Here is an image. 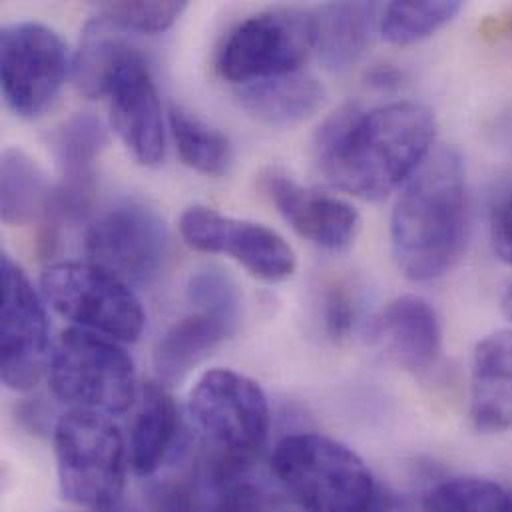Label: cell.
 <instances>
[{"label":"cell","instance_id":"cell-1","mask_svg":"<svg viewBox=\"0 0 512 512\" xmlns=\"http://www.w3.org/2000/svg\"><path fill=\"white\" fill-rule=\"evenodd\" d=\"M435 114L417 102L373 110L343 104L315 132V160L333 186L379 202L407 184L431 156Z\"/></svg>","mask_w":512,"mask_h":512},{"label":"cell","instance_id":"cell-2","mask_svg":"<svg viewBox=\"0 0 512 512\" xmlns=\"http://www.w3.org/2000/svg\"><path fill=\"white\" fill-rule=\"evenodd\" d=\"M469 236L467 172L455 148L431 154L391 216V246L405 277L433 281L455 267Z\"/></svg>","mask_w":512,"mask_h":512},{"label":"cell","instance_id":"cell-3","mask_svg":"<svg viewBox=\"0 0 512 512\" xmlns=\"http://www.w3.org/2000/svg\"><path fill=\"white\" fill-rule=\"evenodd\" d=\"M271 473L305 512H371L377 485L365 461L319 433L285 437L271 455Z\"/></svg>","mask_w":512,"mask_h":512},{"label":"cell","instance_id":"cell-4","mask_svg":"<svg viewBox=\"0 0 512 512\" xmlns=\"http://www.w3.org/2000/svg\"><path fill=\"white\" fill-rule=\"evenodd\" d=\"M62 497L82 509L112 511L126 485L128 449L108 415L70 409L54 427Z\"/></svg>","mask_w":512,"mask_h":512},{"label":"cell","instance_id":"cell-5","mask_svg":"<svg viewBox=\"0 0 512 512\" xmlns=\"http://www.w3.org/2000/svg\"><path fill=\"white\" fill-rule=\"evenodd\" d=\"M48 381L54 397L70 409L122 415L136 401V369L118 341L72 327L56 339Z\"/></svg>","mask_w":512,"mask_h":512},{"label":"cell","instance_id":"cell-6","mask_svg":"<svg viewBox=\"0 0 512 512\" xmlns=\"http://www.w3.org/2000/svg\"><path fill=\"white\" fill-rule=\"evenodd\" d=\"M44 299L80 329L134 343L144 331L146 313L126 281L96 263L60 261L40 277Z\"/></svg>","mask_w":512,"mask_h":512},{"label":"cell","instance_id":"cell-7","mask_svg":"<svg viewBox=\"0 0 512 512\" xmlns=\"http://www.w3.org/2000/svg\"><path fill=\"white\" fill-rule=\"evenodd\" d=\"M317 48L315 14L297 8H273L244 20L226 40L220 74L236 84L299 72Z\"/></svg>","mask_w":512,"mask_h":512},{"label":"cell","instance_id":"cell-8","mask_svg":"<svg viewBox=\"0 0 512 512\" xmlns=\"http://www.w3.org/2000/svg\"><path fill=\"white\" fill-rule=\"evenodd\" d=\"M188 413L220 453L250 457L269 433L271 417L263 389L232 369L204 373L188 397Z\"/></svg>","mask_w":512,"mask_h":512},{"label":"cell","instance_id":"cell-9","mask_svg":"<svg viewBox=\"0 0 512 512\" xmlns=\"http://www.w3.org/2000/svg\"><path fill=\"white\" fill-rule=\"evenodd\" d=\"M68 48L40 22H14L0 32L4 98L22 118H36L56 100L68 74Z\"/></svg>","mask_w":512,"mask_h":512},{"label":"cell","instance_id":"cell-10","mask_svg":"<svg viewBox=\"0 0 512 512\" xmlns=\"http://www.w3.org/2000/svg\"><path fill=\"white\" fill-rule=\"evenodd\" d=\"M86 254L126 283H148L164 265L168 230L154 208L124 200L88 228Z\"/></svg>","mask_w":512,"mask_h":512},{"label":"cell","instance_id":"cell-11","mask_svg":"<svg viewBox=\"0 0 512 512\" xmlns=\"http://www.w3.org/2000/svg\"><path fill=\"white\" fill-rule=\"evenodd\" d=\"M0 281L2 381L12 391H28L40 381L50 361L46 309L28 275L10 256L0 259Z\"/></svg>","mask_w":512,"mask_h":512},{"label":"cell","instance_id":"cell-12","mask_svg":"<svg viewBox=\"0 0 512 512\" xmlns=\"http://www.w3.org/2000/svg\"><path fill=\"white\" fill-rule=\"evenodd\" d=\"M186 244L206 254H228L254 277L279 283L297 269L293 248L263 224L224 216L208 206H192L180 218Z\"/></svg>","mask_w":512,"mask_h":512},{"label":"cell","instance_id":"cell-13","mask_svg":"<svg viewBox=\"0 0 512 512\" xmlns=\"http://www.w3.org/2000/svg\"><path fill=\"white\" fill-rule=\"evenodd\" d=\"M259 186L283 220L313 246L327 252H347L355 244L361 216L345 200L303 188L277 168H267L259 176Z\"/></svg>","mask_w":512,"mask_h":512},{"label":"cell","instance_id":"cell-14","mask_svg":"<svg viewBox=\"0 0 512 512\" xmlns=\"http://www.w3.org/2000/svg\"><path fill=\"white\" fill-rule=\"evenodd\" d=\"M106 96L112 126L126 150L142 166L162 164L166 138L160 98L138 50L120 66Z\"/></svg>","mask_w":512,"mask_h":512},{"label":"cell","instance_id":"cell-15","mask_svg":"<svg viewBox=\"0 0 512 512\" xmlns=\"http://www.w3.org/2000/svg\"><path fill=\"white\" fill-rule=\"evenodd\" d=\"M54 154L62 174L52 192L46 218L54 222L78 220L86 214L94 192V164L108 136L94 114H74L54 134Z\"/></svg>","mask_w":512,"mask_h":512},{"label":"cell","instance_id":"cell-16","mask_svg":"<svg viewBox=\"0 0 512 512\" xmlns=\"http://www.w3.org/2000/svg\"><path fill=\"white\" fill-rule=\"evenodd\" d=\"M373 337L383 351L409 371L431 369L443 351L437 311L417 295L393 299L375 319Z\"/></svg>","mask_w":512,"mask_h":512},{"label":"cell","instance_id":"cell-17","mask_svg":"<svg viewBox=\"0 0 512 512\" xmlns=\"http://www.w3.org/2000/svg\"><path fill=\"white\" fill-rule=\"evenodd\" d=\"M471 421L485 435L512 429V329L493 331L475 347Z\"/></svg>","mask_w":512,"mask_h":512},{"label":"cell","instance_id":"cell-18","mask_svg":"<svg viewBox=\"0 0 512 512\" xmlns=\"http://www.w3.org/2000/svg\"><path fill=\"white\" fill-rule=\"evenodd\" d=\"M238 319L196 309L176 321L158 341L154 367L164 383L182 381L238 329Z\"/></svg>","mask_w":512,"mask_h":512},{"label":"cell","instance_id":"cell-19","mask_svg":"<svg viewBox=\"0 0 512 512\" xmlns=\"http://www.w3.org/2000/svg\"><path fill=\"white\" fill-rule=\"evenodd\" d=\"M180 437V415L174 399L158 383H148L142 393V405L136 415L128 459L130 467L140 477L158 473Z\"/></svg>","mask_w":512,"mask_h":512},{"label":"cell","instance_id":"cell-20","mask_svg":"<svg viewBox=\"0 0 512 512\" xmlns=\"http://www.w3.org/2000/svg\"><path fill=\"white\" fill-rule=\"evenodd\" d=\"M240 102L263 124L293 126L323 106L325 88L315 76L299 70L242 86Z\"/></svg>","mask_w":512,"mask_h":512},{"label":"cell","instance_id":"cell-21","mask_svg":"<svg viewBox=\"0 0 512 512\" xmlns=\"http://www.w3.org/2000/svg\"><path fill=\"white\" fill-rule=\"evenodd\" d=\"M377 10L369 2H335L315 12L317 50L327 68L341 72L363 56L379 28Z\"/></svg>","mask_w":512,"mask_h":512},{"label":"cell","instance_id":"cell-22","mask_svg":"<svg viewBox=\"0 0 512 512\" xmlns=\"http://www.w3.org/2000/svg\"><path fill=\"white\" fill-rule=\"evenodd\" d=\"M134 52L136 48L120 34V28L102 16L90 20L82 30L72 64L78 92L86 98L106 96L116 72Z\"/></svg>","mask_w":512,"mask_h":512},{"label":"cell","instance_id":"cell-23","mask_svg":"<svg viewBox=\"0 0 512 512\" xmlns=\"http://www.w3.org/2000/svg\"><path fill=\"white\" fill-rule=\"evenodd\" d=\"M54 188L26 152L6 148L0 164V216L8 226H26L48 214Z\"/></svg>","mask_w":512,"mask_h":512},{"label":"cell","instance_id":"cell-24","mask_svg":"<svg viewBox=\"0 0 512 512\" xmlns=\"http://www.w3.org/2000/svg\"><path fill=\"white\" fill-rule=\"evenodd\" d=\"M170 126L182 160L204 176H222L232 164V144L226 134L198 118L194 112L172 104Z\"/></svg>","mask_w":512,"mask_h":512},{"label":"cell","instance_id":"cell-25","mask_svg":"<svg viewBox=\"0 0 512 512\" xmlns=\"http://www.w3.org/2000/svg\"><path fill=\"white\" fill-rule=\"evenodd\" d=\"M461 2H391L379 18V32L393 44L407 46L429 38L447 26L459 12Z\"/></svg>","mask_w":512,"mask_h":512},{"label":"cell","instance_id":"cell-26","mask_svg":"<svg viewBox=\"0 0 512 512\" xmlns=\"http://www.w3.org/2000/svg\"><path fill=\"white\" fill-rule=\"evenodd\" d=\"M425 512H512V493L487 479H449L431 489Z\"/></svg>","mask_w":512,"mask_h":512},{"label":"cell","instance_id":"cell-27","mask_svg":"<svg viewBox=\"0 0 512 512\" xmlns=\"http://www.w3.org/2000/svg\"><path fill=\"white\" fill-rule=\"evenodd\" d=\"M186 2H104L98 12L120 30L160 34L186 10Z\"/></svg>","mask_w":512,"mask_h":512},{"label":"cell","instance_id":"cell-28","mask_svg":"<svg viewBox=\"0 0 512 512\" xmlns=\"http://www.w3.org/2000/svg\"><path fill=\"white\" fill-rule=\"evenodd\" d=\"M188 299L196 309L222 313L240 321L242 295L236 281L220 267L208 265L190 275Z\"/></svg>","mask_w":512,"mask_h":512},{"label":"cell","instance_id":"cell-29","mask_svg":"<svg viewBox=\"0 0 512 512\" xmlns=\"http://www.w3.org/2000/svg\"><path fill=\"white\" fill-rule=\"evenodd\" d=\"M321 317L323 329L329 339L341 341L351 335L357 319V309L355 299L345 285L333 283L325 289L321 299Z\"/></svg>","mask_w":512,"mask_h":512},{"label":"cell","instance_id":"cell-30","mask_svg":"<svg viewBox=\"0 0 512 512\" xmlns=\"http://www.w3.org/2000/svg\"><path fill=\"white\" fill-rule=\"evenodd\" d=\"M491 236L495 254L512 265V194L495 210Z\"/></svg>","mask_w":512,"mask_h":512},{"label":"cell","instance_id":"cell-31","mask_svg":"<svg viewBox=\"0 0 512 512\" xmlns=\"http://www.w3.org/2000/svg\"><path fill=\"white\" fill-rule=\"evenodd\" d=\"M367 80L371 86L375 88H381V90H387V88H395L401 84L403 80V74L391 66V64H379L375 66L369 74H367Z\"/></svg>","mask_w":512,"mask_h":512},{"label":"cell","instance_id":"cell-32","mask_svg":"<svg viewBox=\"0 0 512 512\" xmlns=\"http://www.w3.org/2000/svg\"><path fill=\"white\" fill-rule=\"evenodd\" d=\"M503 311H505L507 319L512 321V285L507 289V293H505V297H503Z\"/></svg>","mask_w":512,"mask_h":512}]
</instances>
